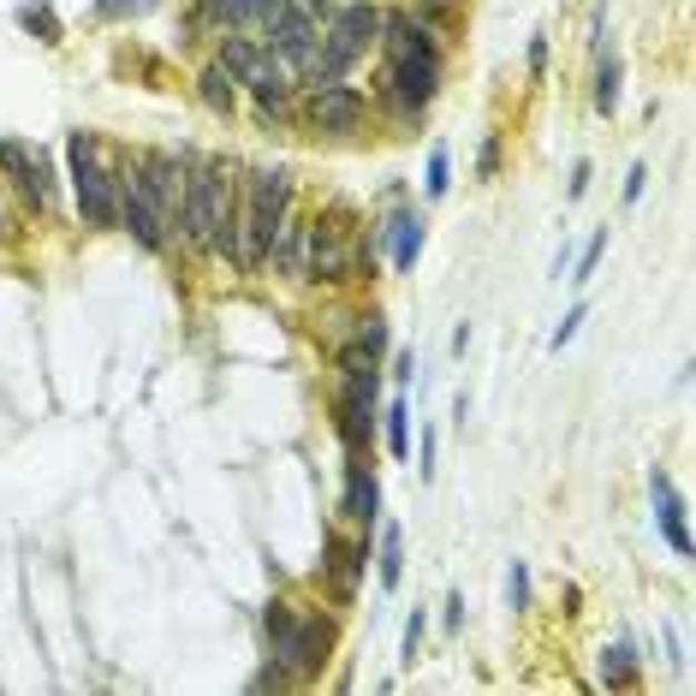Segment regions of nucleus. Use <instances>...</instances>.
I'll list each match as a JSON object with an SVG mask.
<instances>
[{"instance_id":"obj_13","label":"nucleus","mask_w":696,"mask_h":696,"mask_svg":"<svg viewBox=\"0 0 696 696\" xmlns=\"http://www.w3.org/2000/svg\"><path fill=\"white\" fill-rule=\"evenodd\" d=\"M370 423H375V381H352L345 375V393H340V434L352 447L370 441Z\"/></svg>"},{"instance_id":"obj_28","label":"nucleus","mask_w":696,"mask_h":696,"mask_svg":"<svg viewBox=\"0 0 696 696\" xmlns=\"http://www.w3.org/2000/svg\"><path fill=\"white\" fill-rule=\"evenodd\" d=\"M429 197H447V185H452V161H447V149H434L429 155Z\"/></svg>"},{"instance_id":"obj_39","label":"nucleus","mask_w":696,"mask_h":696,"mask_svg":"<svg viewBox=\"0 0 696 696\" xmlns=\"http://www.w3.org/2000/svg\"><path fill=\"white\" fill-rule=\"evenodd\" d=\"M304 7H316V12H322V7H334V0H304Z\"/></svg>"},{"instance_id":"obj_4","label":"nucleus","mask_w":696,"mask_h":696,"mask_svg":"<svg viewBox=\"0 0 696 696\" xmlns=\"http://www.w3.org/2000/svg\"><path fill=\"white\" fill-rule=\"evenodd\" d=\"M381 37V12L375 7H363V0H352V7L340 12L334 24H327V37L322 48H310V60H304V78H310V90L316 84H340V72L352 60L370 55V42Z\"/></svg>"},{"instance_id":"obj_30","label":"nucleus","mask_w":696,"mask_h":696,"mask_svg":"<svg viewBox=\"0 0 696 696\" xmlns=\"http://www.w3.org/2000/svg\"><path fill=\"white\" fill-rule=\"evenodd\" d=\"M601 251H607V233H596V238H589V251H584V263H578V274H571V281H589V274H596V263H601Z\"/></svg>"},{"instance_id":"obj_35","label":"nucleus","mask_w":696,"mask_h":696,"mask_svg":"<svg viewBox=\"0 0 696 696\" xmlns=\"http://www.w3.org/2000/svg\"><path fill=\"white\" fill-rule=\"evenodd\" d=\"M643 179H649V167H631V179H625V203L643 197Z\"/></svg>"},{"instance_id":"obj_8","label":"nucleus","mask_w":696,"mask_h":696,"mask_svg":"<svg viewBox=\"0 0 696 696\" xmlns=\"http://www.w3.org/2000/svg\"><path fill=\"white\" fill-rule=\"evenodd\" d=\"M137 185H144V197L155 203V215H161L167 226H179V208H185V167L173 161V155H144V161L131 167Z\"/></svg>"},{"instance_id":"obj_32","label":"nucleus","mask_w":696,"mask_h":696,"mask_svg":"<svg viewBox=\"0 0 696 696\" xmlns=\"http://www.w3.org/2000/svg\"><path fill=\"white\" fill-rule=\"evenodd\" d=\"M416 649H423V614L405 619V655H399V660H416Z\"/></svg>"},{"instance_id":"obj_7","label":"nucleus","mask_w":696,"mask_h":696,"mask_svg":"<svg viewBox=\"0 0 696 696\" xmlns=\"http://www.w3.org/2000/svg\"><path fill=\"white\" fill-rule=\"evenodd\" d=\"M263 30H268V55H281L286 66H298V72H304L310 48H316V37H322V30H316V7H304V0H286Z\"/></svg>"},{"instance_id":"obj_36","label":"nucleus","mask_w":696,"mask_h":696,"mask_svg":"<svg viewBox=\"0 0 696 696\" xmlns=\"http://www.w3.org/2000/svg\"><path fill=\"white\" fill-rule=\"evenodd\" d=\"M512 601H518V607L530 601V578H525V566H512Z\"/></svg>"},{"instance_id":"obj_12","label":"nucleus","mask_w":696,"mask_h":696,"mask_svg":"<svg viewBox=\"0 0 696 696\" xmlns=\"http://www.w3.org/2000/svg\"><path fill=\"white\" fill-rule=\"evenodd\" d=\"M119 220L131 226V238L144 251H161L167 245V233H161V215H155V203L144 197V185H137V173H126V179H119Z\"/></svg>"},{"instance_id":"obj_6","label":"nucleus","mask_w":696,"mask_h":696,"mask_svg":"<svg viewBox=\"0 0 696 696\" xmlns=\"http://www.w3.org/2000/svg\"><path fill=\"white\" fill-rule=\"evenodd\" d=\"M357 268V251H352V215L334 208V215H322L310 226V274H322V281H345V274Z\"/></svg>"},{"instance_id":"obj_18","label":"nucleus","mask_w":696,"mask_h":696,"mask_svg":"<svg viewBox=\"0 0 696 696\" xmlns=\"http://www.w3.org/2000/svg\"><path fill=\"white\" fill-rule=\"evenodd\" d=\"M381 233L393 238V268H411L416 263V251H423V220H411V215H393Z\"/></svg>"},{"instance_id":"obj_16","label":"nucleus","mask_w":696,"mask_h":696,"mask_svg":"<svg viewBox=\"0 0 696 696\" xmlns=\"http://www.w3.org/2000/svg\"><path fill=\"white\" fill-rule=\"evenodd\" d=\"M0 167H12V173H19V179H24V190H30V203H37V208H48V203H55V185H48V167H42V155L30 161V149H24V144H0Z\"/></svg>"},{"instance_id":"obj_25","label":"nucleus","mask_w":696,"mask_h":696,"mask_svg":"<svg viewBox=\"0 0 696 696\" xmlns=\"http://www.w3.org/2000/svg\"><path fill=\"white\" fill-rule=\"evenodd\" d=\"M596 108L601 114L619 108V60H601V72H596Z\"/></svg>"},{"instance_id":"obj_27","label":"nucleus","mask_w":696,"mask_h":696,"mask_svg":"<svg viewBox=\"0 0 696 696\" xmlns=\"http://www.w3.org/2000/svg\"><path fill=\"white\" fill-rule=\"evenodd\" d=\"M251 55H256V42H245V37H226V42H220V60H215V66H226V72L238 78V72H245V66H251Z\"/></svg>"},{"instance_id":"obj_34","label":"nucleus","mask_w":696,"mask_h":696,"mask_svg":"<svg viewBox=\"0 0 696 696\" xmlns=\"http://www.w3.org/2000/svg\"><path fill=\"white\" fill-rule=\"evenodd\" d=\"M578 322H584V310H571V316H566L560 327H553V340H548V345H553V352H560V345H566L571 334H578Z\"/></svg>"},{"instance_id":"obj_11","label":"nucleus","mask_w":696,"mask_h":696,"mask_svg":"<svg viewBox=\"0 0 696 696\" xmlns=\"http://www.w3.org/2000/svg\"><path fill=\"white\" fill-rule=\"evenodd\" d=\"M233 84H251L256 101H263L268 114H281V108H286V96H292V66H286L281 55H268V48H256L251 66H245V72H238Z\"/></svg>"},{"instance_id":"obj_26","label":"nucleus","mask_w":696,"mask_h":696,"mask_svg":"<svg viewBox=\"0 0 696 696\" xmlns=\"http://www.w3.org/2000/svg\"><path fill=\"white\" fill-rule=\"evenodd\" d=\"M375 500H381V489H375V477H363V471H352V518H375Z\"/></svg>"},{"instance_id":"obj_20","label":"nucleus","mask_w":696,"mask_h":696,"mask_svg":"<svg viewBox=\"0 0 696 696\" xmlns=\"http://www.w3.org/2000/svg\"><path fill=\"white\" fill-rule=\"evenodd\" d=\"M399 578H405V542H399V525H388V530H381V584H399Z\"/></svg>"},{"instance_id":"obj_23","label":"nucleus","mask_w":696,"mask_h":696,"mask_svg":"<svg viewBox=\"0 0 696 696\" xmlns=\"http://www.w3.org/2000/svg\"><path fill=\"white\" fill-rule=\"evenodd\" d=\"M19 19H24V30H37V42H48V48L60 42V19H55V7H42V0H30V7L19 12Z\"/></svg>"},{"instance_id":"obj_37","label":"nucleus","mask_w":696,"mask_h":696,"mask_svg":"<svg viewBox=\"0 0 696 696\" xmlns=\"http://www.w3.org/2000/svg\"><path fill=\"white\" fill-rule=\"evenodd\" d=\"M584 190H589V161L571 167V197H584Z\"/></svg>"},{"instance_id":"obj_33","label":"nucleus","mask_w":696,"mask_h":696,"mask_svg":"<svg viewBox=\"0 0 696 696\" xmlns=\"http://www.w3.org/2000/svg\"><path fill=\"white\" fill-rule=\"evenodd\" d=\"M542 72H548V37H536L530 42V78L542 84Z\"/></svg>"},{"instance_id":"obj_38","label":"nucleus","mask_w":696,"mask_h":696,"mask_svg":"<svg viewBox=\"0 0 696 696\" xmlns=\"http://www.w3.org/2000/svg\"><path fill=\"white\" fill-rule=\"evenodd\" d=\"M494 167H500V144L489 137V144H482V173H494Z\"/></svg>"},{"instance_id":"obj_21","label":"nucleus","mask_w":696,"mask_h":696,"mask_svg":"<svg viewBox=\"0 0 696 696\" xmlns=\"http://www.w3.org/2000/svg\"><path fill=\"white\" fill-rule=\"evenodd\" d=\"M637 678V655L614 643V649H601V685H631Z\"/></svg>"},{"instance_id":"obj_17","label":"nucleus","mask_w":696,"mask_h":696,"mask_svg":"<svg viewBox=\"0 0 696 696\" xmlns=\"http://www.w3.org/2000/svg\"><path fill=\"white\" fill-rule=\"evenodd\" d=\"M381 30H388V55H393V60H405V55H434L429 30L416 24V19H381Z\"/></svg>"},{"instance_id":"obj_10","label":"nucleus","mask_w":696,"mask_h":696,"mask_svg":"<svg viewBox=\"0 0 696 696\" xmlns=\"http://www.w3.org/2000/svg\"><path fill=\"white\" fill-rule=\"evenodd\" d=\"M434 90H441V60H434V55L393 60V101H399V108H429Z\"/></svg>"},{"instance_id":"obj_40","label":"nucleus","mask_w":696,"mask_h":696,"mask_svg":"<svg viewBox=\"0 0 696 696\" xmlns=\"http://www.w3.org/2000/svg\"><path fill=\"white\" fill-rule=\"evenodd\" d=\"M434 7H452V0H434Z\"/></svg>"},{"instance_id":"obj_31","label":"nucleus","mask_w":696,"mask_h":696,"mask_svg":"<svg viewBox=\"0 0 696 696\" xmlns=\"http://www.w3.org/2000/svg\"><path fill=\"white\" fill-rule=\"evenodd\" d=\"M363 345H370V352H381V345H388V322L381 316H363V334H357Z\"/></svg>"},{"instance_id":"obj_19","label":"nucleus","mask_w":696,"mask_h":696,"mask_svg":"<svg viewBox=\"0 0 696 696\" xmlns=\"http://www.w3.org/2000/svg\"><path fill=\"white\" fill-rule=\"evenodd\" d=\"M363 560H370V548H334V589H340V601H352Z\"/></svg>"},{"instance_id":"obj_9","label":"nucleus","mask_w":696,"mask_h":696,"mask_svg":"<svg viewBox=\"0 0 696 696\" xmlns=\"http://www.w3.org/2000/svg\"><path fill=\"white\" fill-rule=\"evenodd\" d=\"M363 114H370V101L352 84H316V96H310V126L316 131H357Z\"/></svg>"},{"instance_id":"obj_1","label":"nucleus","mask_w":696,"mask_h":696,"mask_svg":"<svg viewBox=\"0 0 696 696\" xmlns=\"http://www.w3.org/2000/svg\"><path fill=\"white\" fill-rule=\"evenodd\" d=\"M286 197H292V179L281 167L251 179L245 208H233V263L238 268H256L268 256L274 233H281V220H286Z\"/></svg>"},{"instance_id":"obj_14","label":"nucleus","mask_w":696,"mask_h":696,"mask_svg":"<svg viewBox=\"0 0 696 696\" xmlns=\"http://www.w3.org/2000/svg\"><path fill=\"white\" fill-rule=\"evenodd\" d=\"M649 500H655V525H660V536H667V542H673V553H690V530H685V500L673 494L667 471H655V477H649Z\"/></svg>"},{"instance_id":"obj_5","label":"nucleus","mask_w":696,"mask_h":696,"mask_svg":"<svg viewBox=\"0 0 696 696\" xmlns=\"http://www.w3.org/2000/svg\"><path fill=\"white\" fill-rule=\"evenodd\" d=\"M66 161H72V190H78V208L90 226H114L119 220V179L108 167H101V149L96 137L72 131V144H66Z\"/></svg>"},{"instance_id":"obj_15","label":"nucleus","mask_w":696,"mask_h":696,"mask_svg":"<svg viewBox=\"0 0 696 696\" xmlns=\"http://www.w3.org/2000/svg\"><path fill=\"white\" fill-rule=\"evenodd\" d=\"M268 256H274V268H281V274L304 281V274H310V226H304V220H281V233H274Z\"/></svg>"},{"instance_id":"obj_29","label":"nucleus","mask_w":696,"mask_h":696,"mask_svg":"<svg viewBox=\"0 0 696 696\" xmlns=\"http://www.w3.org/2000/svg\"><path fill=\"white\" fill-rule=\"evenodd\" d=\"M144 7H155V0H96L101 19H131V12H144Z\"/></svg>"},{"instance_id":"obj_24","label":"nucleus","mask_w":696,"mask_h":696,"mask_svg":"<svg viewBox=\"0 0 696 696\" xmlns=\"http://www.w3.org/2000/svg\"><path fill=\"white\" fill-rule=\"evenodd\" d=\"M388 447L405 459V447H411V405L405 399H393V411H388Z\"/></svg>"},{"instance_id":"obj_22","label":"nucleus","mask_w":696,"mask_h":696,"mask_svg":"<svg viewBox=\"0 0 696 696\" xmlns=\"http://www.w3.org/2000/svg\"><path fill=\"white\" fill-rule=\"evenodd\" d=\"M203 101L215 114H233V72H226V66H208L203 72Z\"/></svg>"},{"instance_id":"obj_2","label":"nucleus","mask_w":696,"mask_h":696,"mask_svg":"<svg viewBox=\"0 0 696 696\" xmlns=\"http://www.w3.org/2000/svg\"><path fill=\"white\" fill-rule=\"evenodd\" d=\"M263 631L274 643V667L292 673V678H310V673H322V660H327V643H334V631H327V619L316 614H298L292 601H268V614H263Z\"/></svg>"},{"instance_id":"obj_3","label":"nucleus","mask_w":696,"mask_h":696,"mask_svg":"<svg viewBox=\"0 0 696 696\" xmlns=\"http://www.w3.org/2000/svg\"><path fill=\"white\" fill-rule=\"evenodd\" d=\"M179 220H185V233L197 238V245H215V251L233 256V179H226L220 161H203L185 179Z\"/></svg>"}]
</instances>
